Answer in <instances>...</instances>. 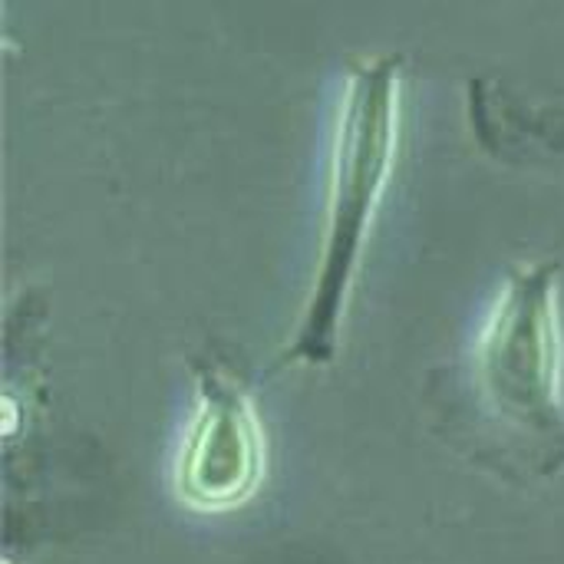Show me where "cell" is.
I'll return each instance as SVG.
<instances>
[{"mask_svg": "<svg viewBox=\"0 0 564 564\" xmlns=\"http://www.w3.org/2000/svg\"><path fill=\"white\" fill-rule=\"evenodd\" d=\"M268 469L264 426L241 377L218 360L195 364V410L172 486L192 512H231L258 496Z\"/></svg>", "mask_w": 564, "mask_h": 564, "instance_id": "obj_3", "label": "cell"}, {"mask_svg": "<svg viewBox=\"0 0 564 564\" xmlns=\"http://www.w3.org/2000/svg\"><path fill=\"white\" fill-rule=\"evenodd\" d=\"M473 413L492 463L535 479L564 473L562 324L552 268L519 271L473 357Z\"/></svg>", "mask_w": 564, "mask_h": 564, "instance_id": "obj_1", "label": "cell"}, {"mask_svg": "<svg viewBox=\"0 0 564 564\" xmlns=\"http://www.w3.org/2000/svg\"><path fill=\"white\" fill-rule=\"evenodd\" d=\"M397 93L400 73L393 59L367 63L354 79L344 106V126L337 135L330 215L321 251V268L294 337L281 354L284 367L321 370L330 367L340 347V327L350 301V288L360 271V254L383 182L390 175L397 145Z\"/></svg>", "mask_w": 564, "mask_h": 564, "instance_id": "obj_2", "label": "cell"}]
</instances>
